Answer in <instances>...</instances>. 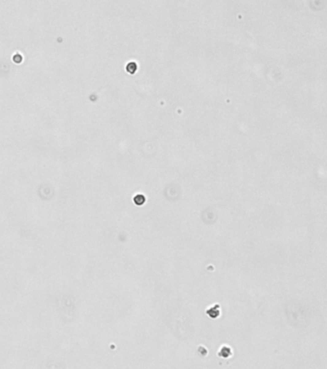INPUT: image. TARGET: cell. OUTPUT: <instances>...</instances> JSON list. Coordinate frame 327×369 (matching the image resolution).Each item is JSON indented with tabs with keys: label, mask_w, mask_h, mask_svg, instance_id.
<instances>
[{
	"label": "cell",
	"mask_w": 327,
	"mask_h": 369,
	"mask_svg": "<svg viewBox=\"0 0 327 369\" xmlns=\"http://www.w3.org/2000/svg\"><path fill=\"white\" fill-rule=\"evenodd\" d=\"M207 314L210 316V317H213V318L218 317V316L220 315V308H219V306H215V307H213V308H210L209 310L207 311Z\"/></svg>",
	"instance_id": "cell-1"
},
{
	"label": "cell",
	"mask_w": 327,
	"mask_h": 369,
	"mask_svg": "<svg viewBox=\"0 0 327 369\" xmlns=\"http://www.w3.org/2000/svg\"><path fill=\"white\" fill-rule=\"evenodd\" d=\"M133 201H134V203L136 205L141 206V205L144 204V203H145V196L142 195V194H138L133 198Z\"/></svg>",
	"instance_id": "cell-2"
},
{
	"label": "cell",
	"mask_w": 327,
	"mask_h": 369,
	"mask_svg": "<svg viewBox=\"0 0 327 369\" xmlns=\"http://www.w3.org/2000/svg\"><path fill=\"white\" fill-rule=\"evenodd\" d=\"M136 69H137V65H136L134 62H131L127 65V71L130 72L131 74H133Z\"/></svg>",
	"instance_id": "cell-3"
},
{
	"label": "cell",
	"mask_w": 327,
	"mask_h": 369,
	"mask_svg": "<svg viewBox=\"0 0 327 369\" xmlns=\"http://www.w3.org/2000/svg\"><path fill=\"white\" fill-rule=\"evenodd\" d=\"M230 354H231V351L229 347H223L221 349V351L219 352V356H221L223 358H227L230 356Z\"/></svg>",
	"instance_id": "cell-4"
},
{
	"label": "cell",
	"mask_w": 327,
	"mask_h": 369,
	"mask_svg": "<svg viewBox=\"0 0 327 369\" xmlns=\"http://www.w3.org/2000/svg\"><path fill=\"white\" fill-rule=\"evenodd\" d=\"M21 61H22V57H21L20 54H17V55L13 56V62L14 63L19 64V63H21Z\"/></svg>",
	"instance_id": "cell-5"
},
{
	"label": "cell",
	"mask_w": 327,
	"mask_h": 369,
	"mask_svg": "<svg viewBox=\"0 0 327 369\" xmlns=\"http://www.w3.org/2000/svg\"><path fill=\"white\" fill-rule=\"evenodd\" d=\"M199 351L201 352V354H202V356H204V355H206V353H207L206 349H204L203 347H200Z\"/></svg>",
	"instance_id": "cell-6"
}]
</instances>
